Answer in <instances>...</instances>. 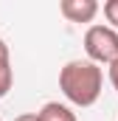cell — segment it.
I'll use <instances>...</instances> for the list:
<instances>
[{"mask_svg": "<svg viewBox=\"0 0 118 121\" xmlns=\"http://www.w3.org/2000/svg\"><path fill=\"white\" fill-rule=\"evenodd\" d=\"M104 87V70L101 65L90 59H70L59 70V90L76 107H93Z\"/></svg>", "mask_w": 118, "mask_h": 121, "instance_id": "cell-1", "label": "cell"}, {"mask_svg": "<svg viewBox=\"0 0 118 121\" xmlns=\"http://www.w3.org/2000/svg\"><path fill=\"white\" fill-rule=\"evenodd\" d=\"M84 54H87L90 62L96 65H113L118 59V31L113 26H90L84 31Z\"/></svg>", "mask_w": 118, "mask_h": 121, "instance_id": "cell-2", "label": "cell"}, {"mask_svg": "<svg viewBox=\"0 0 118 121\" xmlns=\"http://www.w3.org/2000/svg\"><path fill=\"white\" fill-rule=\"evenodd\" d=\"M59 11L70 23H93L96 14L101 11V6L96 0H62L59 3Z\"/></svg>", "mask_w": 118, "mask_h": 121, "instance_id": "cell-3", "label": "cell"}, {"mask_svg": "<svg viewBox=\"0 0 118 121\" xmlns=\"http://www.w3.org/2000/svg\"><path fill=\"white\" fill-rule=\"evenodd\" d=\"M14 85V70H11V56H8V45L0 39V99H6Z\"/></svg>", "mask_w": 118, "mask_h": 121, "instance_id": "cell-4", "label": "cell"}, {"mask_svg": "<svg viewBox=\"0 0 118 121\" xmlns=\"http://www.w3.org/2000/svg\"><path fill=\"white\" fill-rule=\"evenodd\" d=\"M39 121H79L76 113L67 107V104H59V101H45L39 107Z\"/></svg>", "mask_w": 118, "mask_h": 121, "instance_id": "cell-5", "label": "cell"}, {"mask_svg": "<svg viewBox=\"0 0 118 121\" xmlns=\"http://www.w3.org/2000/svg\"><path fill=\"white\" fill-rule=\"evenodd\" d=\"M104 17H107L110 26L118 31V0H107V3H104Z\"/></svg>", "mask_w": 118, "mask_h": 121, "instance_id": "cell-6", "label": "cell"}, {"mask_svg": "<svg viewBox=\"0 0 118 121\" xmlns=\"http://www.w3.org/2000/svg\"><path fill=\"white\" fill-rule=\"evenodd\" d=\"M107 73H110V85H113V87L118 90V59L113 62L110 68H107Z\"/></svg>", "mask_w": 118, "mask_h": 121, "instance_id": "cell-7", "label": "cell"}, {"mask_svg": "<svg viewBox=\"0 0 118 121\" xmlns=\"http://www.w3.org/2000/svg\"><path fill=\"white\" fill-rule=\"evenodd\" d=\"M14 121H39V113H20Z\"/></svg>", "mask_w": 118, "mask_h": 121, "instance_id": "cell-8", "label": "cell"}, {"mask_svg": "<svg viewBox=\"0 0 118 121\" xmlns=\"http://www.w3.org/2000/svg\"><path fill=\"white\" fill-rule=\"evenodd\" d=\"M0 121H3V118H0Z\"/></svg>", "mask_w": 118, "mask_h": 121, "instance_id": "cell-9", "label": "cell"}]
</instances>
